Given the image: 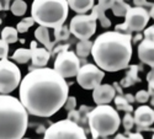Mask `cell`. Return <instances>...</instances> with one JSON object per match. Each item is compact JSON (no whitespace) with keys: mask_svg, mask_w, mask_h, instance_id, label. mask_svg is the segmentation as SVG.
<instances>
[{"mask_svg":"<svg viewBox=\"0 0 154 139\" xmlns=\"http://www.w3.org/2000/svg\"><path fill=\"white\" fill-rule=\"evenodd\" d=\"M69 86L52 68L29 71L20 83V102L27 113L37 117H51L64 106Z\"/></svg>","mask_w":154,"mask_h":139,"instance_id":"cell-1","label":"cell"},{"mask_svg":"<svg viewBox=\"0 0 154 139\" xmlns=\"http://www.w3.org/2000/svg\"><path fill=\"white\" fill-rule=\"evenodd\" d=\"M91 54L102 71L115 73L128 68L132 58V35L107 31L93 42Z\"/></svg>","mask_w":154,"mask_h":139,"instance_id":"cell-2","label":"cell"},{"mask_svg":"<svg viewBox=\"0 0 154 139\" xmlns=\"http://www.w3.org/2000/svg\"><path fill=\"white\" fill-rule=\"evenodd\" d=\"M27 125L29 113L20 100L0 95V139H22Z\"/></svg>","mask_w":154,"mask_h":139,"instance_id":"cell-3","label":"cell"},{"mask_svg":"<svg viewBox=\"0 0 154 139\" xmlns=\"http://www.w3.org/2000/svg\"><path fill=\"white\" fill-rule=\"evenodd\" d=\"M69 5L66 0H35L31 5V17L35 23L46 29H57L68 17Z\"/></svg>","mask_w":154,"mask_h":139,"instance_id":"cell-4","label":"cell"},{"mask_svg":"<svg viewBox=\"0 0 154 139\" xmlns=\"http://www.w3.org/2000/svg\"><path fill=\"white\" fill-rule=\"evenodd\" d=\"M121 124L119 112L110 105H100L90 111L88 116L89 131L94 139L115 134Z\"/></svg>","mask_w":154,"mask_h":139,"instance_id":"cell-5","label":"cell"},{"mask_svg":"<svg viewBox=\"0 0 154 139\" xmlns=\"http://www.w3.org/2000/svg\"><path fill=\"white\" fill-rule=\"evenodd\" d=\"M43 139H88L85 131L69 119H62L46 129Z\"/></svg>","mask_w":154,"mask_h":139,"instance_id":"cell-6","label":"cell"},{"mask_svg":"<svg viewBox=\"0 0 154 139\" xmlns=\"http://www.w3.org/2000/svg\"><path fill=\"white\" fill-rule=\"evenodd\" d=\"M150 16L148 14V11L143 8L133 6L128 10V12L125 16V22L116 25L115 31L131 35V32H140L144 31L146 26L148 25Z\"/></svg>","mask_w":154,"mask_h":139,"instance_id":"cell-7","label":"cell"},{"mask_svg":"<svg viewBox=\"0 0 154 139\" xmlns=\"http://www.w3.org/2000/svg\"><path fill=\"white\" fill-rule=\"evenodd\" d=\"M21 83V71L14 62L0 60V95H9Z\"/></svg>","mask_w":154,"mask_h":139,"instance_id":"cell-8","label":"cell"},{"mask_svg":"<svg viewBox=\"0 0 154 139\" xmlns=\"http://www.w3.org/2000/svg\"><path fill=\"white\" fill-rule=\"evenodd\" d=\"M53 69L63 79L76 77L80 70V59L72 50H66L56 56Z\"/></svg>","mask_w":154,"mask_h":139,"instance_id":"cell-9","label":"cell"},{"mask_svg":"<svg viewBox=\"0 0 154 139\" xmlns=\"http://www.w3.org/2000/svg\"><path fill=\"white\" fill-rule=\"evenodd\" d=\"M69 30L73 36L80 41H88L95 35L96 19L90 15H75L69 23Z\"/></svg>","mask_w":154,"mask_h":139,"instance_id":"cell-10","label":"cell"},{"mask_svg":"<svg viewBox=\"0 0 154 139\" xmlns=\"http://www.w3.org/2000/svg\"><path fill=\"white\" fill-rule=\"evenodd\" d=\"M105 77V71L94 64H84L80 67L79 73L76 74V83L85 90H94L101 85V81Z\"/></svg>","mask_w":154,"mask_h":139,"instance_id":"cell-11","label":"cell"},{"mask_svg":"<svg viewBox=\"0 0 154 139\" xmlns=\"http://www.w3.org/2000/svg\"><path fill=\"white\" fill-rule=\"evenodd\" d=\"M30 52H31V60H32V67L29 68V71L33 70L35 68L40 69V68H46L47 63L49 62L51 58V52L47 50L45 47L38 48L37 47V42L32 41L31 42V47H30Z\"/></svg>","mask_w":154,"mask_h":139,"instance_id":"cell-12","label":"cell"},{"mask_svg":"<svg viewBox=\"0 0 154 139\" xmlns=\"http://www.w3.org/2000/svg\"><path fill=\"white\" fill-rule=\"evenodd\" d=\"M115 96H116V91H115L113 86L109 84H101L93 91V100L97 106L109 105L111 101H113Z\"/></svg>","mask_w":154,"mask_h":139,"instance_id":"cell-13","label":"cell"},{"mask_svg":"<svg viewBox=\"0 0 154 139\" xmlns=\"http://www.w3.org/2000/svg\"><path fill=\"white\" fill-rule=\"evenodd\" d=\"M133 119L137 127L148 128L154 123V110L149 106H140L134 111Z\"/></svg>","mask_w":154,"mask_h":139,"instance_id":"cell-14","label":"cell"},{"mask_svg":"<svg viewBox=\"0 0 154 139\" xmlns=\"http://www.w3.org/2000/svg\"><path fill=\"white\" fill-rule=\"evenodd\" d=\"M138 58L143 64L154 68V41L142 40L138 44Z\"/></svg>","mask_w":154,"mask_h":139,"instance_id":"cell-15","label":"cell"},{"mask_svg":"<svg viewBox=\"0 0 154 139\" xmlns=\"http://www.w3.org/2000/svg\"><path fill=\"white\" fill-rule=\"evenodd\" d=\"M68 5L72 10L78 12V15H85V12L89 10H93L94 0H69Z\"/></svg>","mask_w":154,"mask_h":139,"instance_id":"cell-16","label":"cell"},{"mask_svg":"<svg viewBox=\"0 0 154 139\" xmlns=\"http://www.w3.org/2000/svg\"><path fill=\"white\" fill-rule=\"evenodd\" d=\"M140 69H142V67H139V65H131L126 74V77L120 81L121 87H130L134 85L136 83H140V79L138 77V70Z\"/></svg>","mask_w":154,"mask_h":139,"instance_id":"cell-17","label":"cell"},{"mask_svg":"<svg viewBox=\"0 0 154 139\" xmlns=\"http://www.w3.org/2000/svg\"><path fill=\"white\" fill-rule=\"evenodd\" d=\"M35 38L37 40V41H40L43 46H45V48L47 49V50H52L53 49V42L51 41V37H49V31H48V29H46V27H42V26H38L37 29H36V31H35Z\"/></svg>","mask_w":154,"mask_h":139,"instance_id":"cell-18","label":"cell"},{"mask_svg":"<svg viewBox=\"0 0 154 139\" xmlns=\"http://www.w3.org/2000/svg\"><path fill=\"white\" fill-rule=\"evenodd\" d=\"M91 15L96 19V21L99 20V22H100V25L104 29H109L110 26H111V21H110V19L105 15V10L102 9L99 4H96V5H94V8H93V10H91Z\"/></svg>","mask_w":154,"mask_h":139,"instance_id":"cell-19","label":"cell"},{"mask_svg":"<svg viewBox=\"0 0 154 139\" xmlns=\"http://www.w3.org/2000/svg\"><path fill=\"white\" fill-rule=\"evenodd\" d=\"M91 49H93V42L90 40L80 41L75 47V54L78 56V58H86L89 54H91Z\"/></svg>","mask_w":154,"mask_h":139,"instance_id":"cell-20","label":"cell"},{"mask_svg":"<svg viewBox=\"0 0 154 139\" xmlns=\"http://www.w3.org/2000/svg\"><path fill=\"white\" fill-rule=\"evenodd\" d=\"M2 40L8 43V44H11V43H16L17 40H19V32L15 27H4L3 31H2Z\"/></svg>","mask_w":154,"mask_h":139,"instance_id":"cell-21","label":"cell"},{"mask_svg":"<svg viewBox=\"0 0 154 139\" xmlns=\"http://www.w3.org/2000/svg\"><path fill=\"white\" fill-rule=\"evenodd\" d=\"M130 9H131V6L127 3L122 2V0H113V4L111 8L113 15L117 16V17H125Z\"/></svg>","mask_w":154,"mask_h":139,"instance_id":"cell-22","label":"cell"},{"mask_svg":"<svg viewBox=\"0 0 154 139\" xmlns=\"http://www.w3.org/2000/svg\"><path fill=\"white\" fill-rule=\"evenodd\" d=\"M11 59L14 62H16V63H20V64H25V63H27L31 59L30 49H27V48H17L14 52V54H12Z\"/></svg>","mask_w":154,"mask_h":139,"instance_id":"cell-23","label":"cell"},{"mask_svg":"<svg viewBox=\"0 0 154 139\" xmlns=\"http://www.w3.org/2000/svg\"><path fill=\"white\" fill-rule=\"evenodd\" d=\"M113 102H115V105H116V107H117L119 111H125L126 113L133 112V106L131 104H128L127 100L123 96H121V95H116V96H115Z\"/></svg>","mask_w":154,"mask_h":139,"instance_id":"cell-24","label":"cell"},{"mask_svg":"<svg viewBox=\"0 0 154 139\" xmlns=\"http://www.w3.org/2000/svg\"><path fill=\"white\" fill-rule=\"evenodd\" d=\"M10 10L15 16H23L27 10V4L23 0H15V2H12Z\"/></svg>","mask_w":154,"mask_h":139,"instance_id":"cell-25","label":"cell"},{"mask_svg":"<svg viewBox=\"0 0 154 139\" xmlns=\"http://www.w3.org/2000/svg\"><path fill=\"white\" fill-rule=\"evenodd\" d=\"M70 37V30L68 26L63 25L60 27L54 29V38L56 42H60V41H68Z\"/></svg>","mask_w":154,"mask_h":139,"instance_id":"cell-26","label":"cell"},{"mask_svg":"<svg viewBox=\"0 0 154 139\" xmlns=\"http://www.w3.org/2000/svg\"><path fill=\"white\" fill-rule=\"evenodd\" d=\"M35 25V21H33V19L30 16V17H25V19H22L19 23H17V26H16V30H17V32H20V33H25V32H27V30L30 29V27H32Z\"/></svg>","mask_w":154,"mask_h":139,"instance_id":"cell-27","label":"cell"},{"mask_svg":"<svg viewBox=\"0 0 154 139\" xmlns=\"http://www.w3.org/2000/svg\"><path fill=\"white\" fill-rule=\"evenodd\" d=\"M122 124H123V127L126 129V132H130L132 128H133V125H134V119H133V116H131V113H126L123 119L121 121Z\"/></svg>","mask_w":154,"mask_h":139,"instance_id":"cell-28","label":"cell"},{"mask_svg":"<svg viewBox=\"0 0 154 139\" xmlns=\"http://www.w3.org/2000/svg\"><path fill=\"white\" fill-rule=\"evenodd\" d=\"M149 98H150V96H149L148 91H146V90H139V91L136 94V96H134L136 102H139V104H144V102H147Z\"/></svg>","mask_w":154,"mask_h":139,"instance_id":"cell-29","label":"cell"},{"mask_svg":"<svg viewBox=\"0 0 154 139\" xmlns=\"http://www.w3.org/2000/svg\"><path fill=\"white\" fill-rule=\"evenodd\" d=\"M63 107L66 108L68 112H69V111L75 110V107H76V98H75L74 96H68V98H67L66 104H64V106H63Z\"/></svg>","mask_w":154,"mask_h":139,"instance_id":"cell-30","label":"cell"},{"mask_svg":"<svg viewBox=\"0 0 154 139\" xmlns=\"http://www.w3.org/2000/svg\"><path fill=\"white\" fill-rule=\"evenodd\" d=\"M8 53H9V44L5 43L2 38H0V60L6 59Z\"/></svg>","mask_w":154,"mask_h":139,"instance_id":"cell-31","label":"cell"},{"mask_svg":"<svg viewBox=\"0 0 154 139\" xmlns=\"http://www.w3.org/2000/svg\"><path fill=\"white\" fill-rule=\"evenodd\" d=\"M67 119H69V121H72V122H74L76 124H79V122H80V113H79V111H75V110L69 111Z\"/></svg>","mask_w":154,"mask_h":139,"instance_id":"cell-32","label":"cell"},{"mask_svg":"<svg viewBox=\"0 0 154 139\" xmlns=\"http://www.w3.org/2000/svg\"><path fill=\"white\" fill-rule=\"evenodd\" d=\"M143 38L149 40V41H154V26H150L143 31Z\"/></svg>","mask_w":154,"mask_h":139,"instance_id":"cell-33","label":"cell"},{"mask_svg":"<svg viewBox=\"0 0 154 139\" xmlns=\"http://www.w3.org/2000/svg\"><path fill=\"white\" fill-rule=\"evenodd\" d=\"M127 137V139H144V137L140 134V133H131V132H126L125 134Z\"/></svg>","mask_w":154,"mask_h":139,"instance_id":"cell-34","label":"cell"},{"mask_svg":"<svg viewBox=\"0 0 154 139\" xmlns=\"http://www.w3.org/2000/svg\"><path fill=\"white\" fill-rule=\"evenodd\" d=\"M113 89H115V91H116L119 95H121V96H123V91H122V87H121V85L119 84V83H113Z\"/></svg>","mask_w":154,"mask_h":139,"instance_id":"cell-35","label":"cell"},{"mask_svg":"<svg viewBox=\"0 0 154 139\" xmlns=\"http://www.w3.org/2000/svg\"><path fill=\"white\" fill-rule=\"evenodd\" d=\"M123 97L127 100V102H128V104H131V105L136 101V100H134V96L131 95V94H126V95H123Z\"/></svg>","mask_w":154,"mask_h":139,"instance_id":"cell-36","label":"cell"},{"mask_svg":"<svg viewBox=\"0 0 154 139\" xmlns=\"http://www.w3.org/2000/svg\"><path fill=\"white\" fill-rule=\"evenodd\" d=\"M143 40V35H140V33H138V35H136L134 37H132V42H140Z\"/></svg>","mask_w":154,"mask_h":139,"instance_id":"cell-37","label":"cell"},{"mask_svg":"<svg viewBox=\"0 0 154 139\" xmlns=\"http://www.w3.org/2000/svg\"><path fill=\"white\" fill-rule=\"evenodd\" d=\"M115 139H127V137L125 134H119V135L115 137Z\"/></svg>","mask_w":154,"mask_h":139,"instance_id":"cell-38","label":"cell"},{"mask_svg":"<svg viewBox=\"0 0 154 139\" xmlns=\"http://www.w3.org/2000/svg\"><path fill=\"white\" fill-rule=\"evenodd\" d=\"M150 104H152V106L154 107V97H150Z\"/></svg>","mask_w":154,"mask_h":139,"instance_id":"cell-39","label":"cell"},{"mask_svg":"<svg viewBox=\"0 0 154 139\" xmlns=\"http://www.w3.org/2000/svg\"><path fill=\"white\" fill-rule=\"evenodd\" d=\"M3 9V6H2V2H0V10H2Z\"/></svg>","mask_w":154,"mask_h":139,"instance_id":"cell-40","label":"cell"},{"mask_svg":"<svg viewBox=\"0 0 154 139\" xmlns=\"http://www.w3.org/2000/svg\"><path fill=\"white\" fill-rule=\"evenodd\" d=\"M22 139H30V138H22Z\"/></svg>","mask_w":154,"mask_h":139,"instance_id":"cell-41","label":"cell"},{"mask_svg":"<svg viewBox=\"0 0 154 139\" xmlns=\"http://www.w3.org/2000/svg\"><path fill=\"white\" fill-rule=\"evenodd\" d=\"M152 139H154V134H153V137H152Z\"/></svg>","mask_w":154,"mask_h":139,"instance_id":"cell-42","label":"cell"},{"mask_svg":"<svg viewBox=\"0 0 154 139\" xmlns=\"http://www.w3.org/2000/svg\"><path fill=\"white\" fill-rule=\"evenodd\" d=\"M0 23H2V19H0Z\"/></svg>","mask_w":154,"mask_h":139,"instance_id":"cell-43","label":"cell"},{"mask_svg":"<svg viewBox=\"0 0 154 139\" xmlns=\"http://www.w3.org/2000/svg\"><path fill=\"white\" fill-rule=\"evenodd\" d=\"M153 19H154V16H153Z\"/></svg>","mask_w":154,"mask_h":139,"instance_id":"cell-44","label":"cell"}]
</instances>
